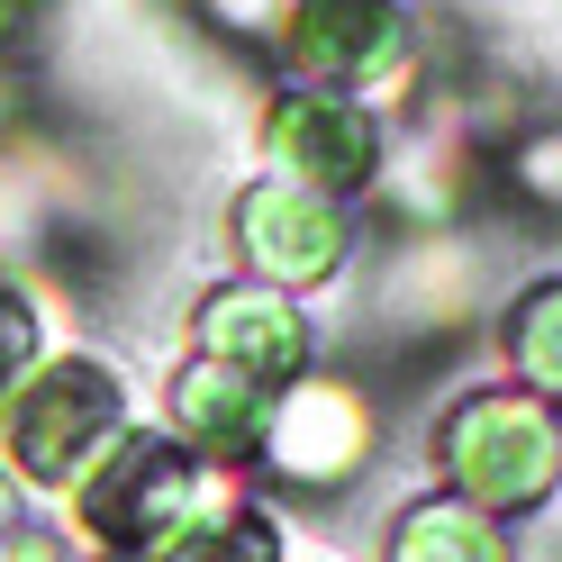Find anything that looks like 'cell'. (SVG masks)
I'll use <instances>...</instances> for the list:
<instances>
[{"mask_svg":"<svg viewBox=\"0 0 562 562\" xmlns=\"http://www.w3.org/2000/svg\"><path fill=\"white\" fill-rule=\"evenodd\" d=\"M227 481L172 427H127L100 463L82 472V526L119 553H172L182 536H200L209 517H227Z\"/></svg>","mask_w":562,"mask_h":562,"instance_id":"1","label":"cell"},{"mask_svg":"<svg viewBox=\"0 0 562 562\" xmlns=\"http://www.w3.org/2000/svg\"><path fill=\"white\" fill-rule=\"evenodd\" d=\"M436 472H445V499L481 517H526L562 481V427L536 391H472L436 427Z\"/></svg>","mask_w":562,"mask_h":562,"instance_id":"2","label":"cell"},{"mask_svg":"<svg viewBox=\"0 0 562 562\" xmlns=\"http://www.w3.org/2000/svg\"><path fill=\"white\" fill-rule=\"evenodd\" d=\"M127 436V381L100 355H55L0 400V445L37 490H82V472Z\"/></svg>","mask_w":562,"mask_h":562,"instance_id":"3","label":"cell"},{"mask_svg":"<svg viewBox=\"0 0 562 562\" xmlns=\"http://www.w3.org/2000/svg\"><path fill=\"white\" fill-rule=\"evenodd\" d=\"M281 64L300 74V91H336V100L417 91V37L400 0H300L281 19Z\"/></svg>","mask_w":562,"mask_h":562,"instance_id":"4","label":"cell"},{"mask_svg":"<svg viewBox=\"0 0 562 562\" xmlns=\"http://www.w3.org/2000/svg\"><path fill=\"white\" fill-rule=\"evenodd\" d=\"M255 453H263V472L281 490H345L381 453V408H372V391L355 372H300L272 400Z\"/></svg>","mask_w":562,"mask_h":562,"instance_id":"5","label":"cell"},{"mask_svg":"<svg viewBox=\"0 0 562 562\" xmlns=\"http://www.w3.org/2000/svg\"><path fill=\"white\" fill-rule=\"evenodd\" d=\"M481 300H490V255L453 227H417L400 245V263L372 281V327L400 355H417V345H453L481 318Z\"/></svg>","mask_w":562,"mask_h":562,"instance_id":"6","label":"cell"},{"mask_svg":"<svg viewBox=\"0 0 562 562\" xmlns=\"http://www.w3.org/2000/svg\"><path fill=\"white\" fill-rule=\"evenodd\" d=\"M263 155H272V182H300L318 200H355L372 172H381V127L363 100H336V91H281L263 110Z\"/></svg>","mask_w":562,"mask_h":562,"instance_id":"7","label":"cell"},{"mask_svg":"<svg viewBox=\"0 0 562 562\" xmlns=\"http://www.w3.org/2000/svg\"><path fill=\"white\" fill-rule=\"evenodd\" d=\"M227 236L255 281H272V291H308V281H327L345 255H355V227H345V209L300 191V182H255L236 191L227 209Z\"/></svg>","mask_w":562,"mask_h":562,"instance_id":"8","label":"cell"},{"mask_svg":"<svg viewBox=\"0 0 562 562\" xmlns=\"http://www.w3.org/2000/svg\"><path fill=\"white\" fill-rule=\"evenodd\" d=\"M191 336L209 363H236L255 372L263 391H291L308 372V318L291 291H272V281H218L200 308H191Z\"/></svg>","mask_w":562,"mask_h":562,"instance_id":"9","label":"cell"},{"mask_svg":"<svg viewBox=\"0 0 562 562\" xmlns=\"http://www.w3.org/2000/svg\"><path fill=\"white\" fill-rule=\"evenodd\" d=\"M281 391H263L255 372H236V363H209L191 355L182 372L164 381V408H172V436H182L200 463H236V453H255L263 436V417H272Z\"/></svg>","mask_w":562,"mask_h":562,"instance_id":"10","label":"cell"},{"mask_svg":"<svg viewBox=\"0 0 562 562\" xmlns=\"http://www.w3.org/2000/svg\"><path fill=\"white\" fill-rule=\"evenodd\" d=\"M381 562H508V536H499V517H481L463 499H417V508H400Z\"/></svg>","mask_w":562,"mask_h":562,"instance_id":"11","label":"cell"},{"mask_svg":"<svg viewBox=\"0 0 562 562\" xmlns=\"http://www.w3.org/2000/svg\"><path fill=\"white\" fill-rule=\"evenodd\" d=\"M508 363L536 400H562V281H526L508 308Z\"/></svg>","mask_w":562,"mask_h":562,"instance_id":"12","label":"cell"},{"mask_svg":"<svg viewBox=\"0 0 562 562\" xmlns=\"http://www.w3.org/2000/svg\"><path fill=\"white\" fill-rule=\"evenodd\" d=\"M146 562H281V526L255 517V508H227V517H209L200 536H182L172 553H146Z\"/></svg>","mask_w":562,"mask_h":562,"instance_id":"13","label":"cell"},{"mask_svg":"<svg viewBox=\"0 0 562 562\" xmlns=\"http://www.w3.org/2000/svg\"><path fill=\"white\" fill-rule=\"evenodd\" d=\"M37 355H46V308H37V291H27V281L0 272V400L37 372Z\"/></svg>","mask_w":562,"mask_h":562,"instance_id":"14","label":"cell"},{"mask_svg":"<svg viewBox=\"0 0 562 562\" xmlns=\"http://www.w3.org/2000/svg\"><path fill=\"white\" fill-rule=\"evenodd\" d=\"M499 172H508V182L526 191V209L562 218V119H553V127H526V136H508Z\"/></svg>","mask_w":562,"mask_h":562,"instance_id":"15","label":"cell"},{"mask_svg":"<svg viewBox=\"0 0 562 562\" xmlns=\"http://www.w3.org/2000/svg\"><path fill=\"white\" fill-rule=\"evenodd\" d=\"M191 10H200L209 27H227V37H272L300 0H191Z\"/></svg>","mask_w":562,"mask_h":562,"instance_id":"16","label":"cell"},{"mask_svg":"<svg viewBox=\"0 0 562 562\" xmlns=\"http://www.w3.org/2000/svg\"><path fill=\"white\" fill-rule=\"evenodd\" d=\"M0 562H74V553H64V536H46V526H0Z\"/></svg>","mask_w":562,"mask_h":562,"instance_id":"17","label":"cell"},{"mask_svg":"<svg viewBox=\"0 0 562 562\" xmlns=\"http://www.w3.org/2000/svg\"><path fill=\"white\" fill-rule=\"evenodd\" d=\"M0 526H19V499H10V472H0Z\"/></svg>","mask_w":562,"mask_h":562,"instance_id":"18","label":"cell"},{"mask_svg":"<svg viewBox=\"0 0 562 562\" xmlns=\"http://www.w3.org/2000/svg\"><path fill=\"white\" fill-rule=\"evenodd\" d=\"M127 562H146V553H127Z\"/></svg>","mask_w":562,"mask_h":562,"instance_id":"19","label":"cell"}]
</instances>
